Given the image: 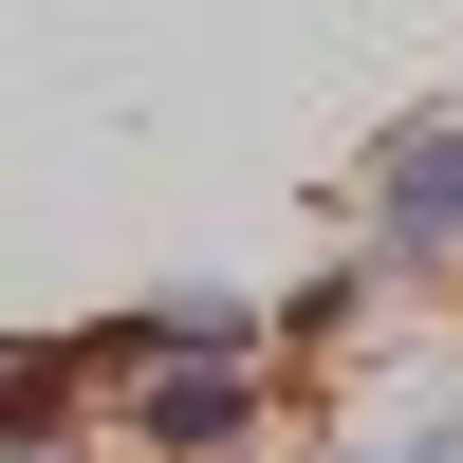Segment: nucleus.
Instances as JSON below:
<instances>
[{"instance_id":"f257e3e1","label":"nucleus","mask_w":463,"mask_h":463,"mask_svg":"<svg viewBox=\"0 0 463 463\" xmlns=\"http://www.w3.org/2000/svg\"><path fill=\"white\" fill-rule=\"evenodd\" d=\"M241 353H222V371H167V390H148V371H130V445H167V463H204V445H241Z\"/></svg>"},{"instance_id":"f03ea898","label":"nucleus","mask_w":463,"mask_h":463,"mask_svg":"<svg viewBox=\"0 0 463 463\" xmlns=\"http://www.w3.org/2000/svg\"><path fill=\"white\" fill-rule=\"evenodd\" d=\"M390 241H408V260H427V241H463V111L390 130Z\"/></svg>"},{"instance_id":"7ed1b4c3","label":"nucleus","mask_w":463,"mask_h":463,"mask_svg":"<svg viewBox=\"0 0 463 463\" xmlns=\"http://www.w3.org/2000/svg\"><path fill=\"white\" fill-rule=\"evenodd\" d=\"M427 463H445V445H427Z\"/></svg>"}]
</instances>
